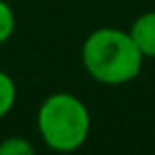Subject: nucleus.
<instances>
[{
	"mask_svg": "<svg viewBox=\"0 0 155 155\" xmlns=\"http://www.w3.org/2000/svg\"><path fill=\"white\" fill-rule=\"evenodd\" d=\"M17 19H15V11L7 0H0V45H5L13 32H15Z\"/></svg>",
	"mask_w": 155,
	"mask_h": 155,
	"instance_id": "6",
	"label": "nucleus"
},
{
	"mask_svg": "<svg viewBox=\"0 0 155 155\" xmlns=\"http://www.w3.org/2000/svg\"><path fill=\"white\" fill-rule=\"evenodd\" d=\"M15 102H17V85L9 72L0 70V119L13 110Z\"/></svg>",
	"mask_w": 155,
	"mask_h": 155,
	"instance_id": "4",
	"label": "nucleus"
},
{
	"mask_svg": "<svg viewBox=\"0 0 155 155\" xmlns=\"http://www.w3.org/2000/svg\"><path fill=\"white\" fill-rule=\"evenodd\" d=\"M81 62L94 81L102 85H123L140 74L144 55L130 32L119 28H98L85 38Z\"/></svg>",
	"mask_w": 155,
	"mask_h": 155,
	"instance_id": "1",
	"label": "nucleus"
},
{
	"mask_svg": "<svg viewBox=\"0 0 155 155\" xmlns=\"http://www.w3.org/2000/svg\"><path fill=\"white\" fill-rule=\"evenodd\" d=\"M36 127L47 149L55 153H72L89 138L91 115L79 96L55 91L41 102Z\"/></svg>",
	"mask_w": 155,
	"mask_h": 155,
	"instance_id": "2",
	"label": "nucleus"
},
{
	"mask_svg": "<svg viewBox=\"0 0 155 155\" xmlns=\"http://www.w3.org/2000/svg\"><path fill=\"white\" fill-rule=\"evenodd\" d=\"M127 32L144 58H155V11L138 15Z\"/></svg>",
	"mask_w": 155,
	"mask_h": 155,
	"instance_id": "3",
	"label": "nucleus"
},
{
	"mask_svg": "<svg viewBox=\"0 0 155 155\" xmlns=\"http://www.w3.org/2000/svg\"><path fill=\"white\" fill-rule=\"evenodd\" d=\"M0 155H34V144L26 136H7L0 140Z\"/></svg>",
	"mask_w": 155,
	"mask_h": 155,
	"instance_id": "5",
	"label": "nucleus"
}]
</instances>
